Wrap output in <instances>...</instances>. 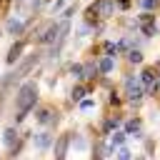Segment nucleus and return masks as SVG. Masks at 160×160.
<instances>
[{
  "label": "nucleus",
  "mask_w": 160,
  "mask_h": 160,
  "mask_svg": "<svg viewBox=\"0 0 160 160\" xmlns=\"http://www.w3.org/2000/svg\"><path fill=\"white\" fill-rule=\"evenodd\" d=\"M138 130H140V120L138 118H130L125 122V132H138Z\"/></svg>",
  "instance_id": "nucleus-16"
},
{
  "label": "nucleus",
  "mask_w": 160,
  "mask_h": 160,
  "mask_svg": "<svg viewBox=\"0 0 160 160\" xmlns=\"http://www.w3.org/2000/svg\"><path fill=\"white\" fill-rule=\"evenodd\" d=\"M92 75H95V65H85V68H82V75H80V78H92Z\"/></svg>",
  "instance_id": "nucleus-21"
},
{
  "label": "nucleus",
  "mask_w": 160,
  "mask_h": 160,
  "mask_svg": "<svg viewBox=\"0 0 160 160\" xmlns=\"http://www.w3.org/2000/svg\"><path fill=\"white\" fill-rule=\"evenodd\" d=\"M35 102H38V88H35V82L20 85V90H18V115H15V120L20 122V120L28 115V110L35 108Z\"/></svg>",
  "instance_id": "nucleus-1"
},
{
  "label": "nucleus",
  "mask_w": 160,
  "mask_h": 160,
  "mask_svg": "<svg viewBox=\"0 0 160 160\" xmlns=\"http://www.w3.org/2000/svg\"><path fill=\"white\" fill-rule=\"evenodd\" d=\"M118 145H125V130H115V132H112V138H110V152H112Z\"/></svg>",
  "instance_id": "nucleus-11"
},
{
  "label": "nucleus",
  "mask_w": 160,
  "mask_h": 160,
  "mask_svg": "<svg viewBox=\"0 0 160 160\" xmlns=\"http://www.w3.org/2000/svg\"><path fill=\"white\" fill-rule=\"evenodd\" d=\"M32 145H35L38 150H48V148L52 145V138H50V132H38V135L32 138Z\"/></svg>",
  "instance_id": "nucleus-5"
},
{
  "label": "nucleus",
  "mask_w": 160,
  "mask_h": 160,
  "mask_svg": "<svg viewBox=\"0 0 160 160\" xmlns=\"http://www.w3.org/2000/svg\"><path fill=\"white\" fill-rule=\"evenodd\" d=\"M105 50H108V55H115V52H118V42H108Z\"/></svg>",
  "instance_id": "nucleus-25"
},
{
  "label": "nucleus",
  "mask_w": 160,
  "mask_h": 160,
  "mask_svg": "<svg viewBox=\"0 0 160 160\" xmlns=\"http://www.w3.org/2000/svg\"><path fill=\"white\" fill-rule=\"evenodd\" d=\"M20 52H22V42L18 40V42H12V48L8 50V65H15L18 58H20Z\"/></svg>",
  "instance_id": "nucleus-7"
},
{
  "label": "nucleus",
  "mask_w": 160,
  "mask_h": 160,
  "mask_svg": "<svg viewBox=\"0 0 160 160\" xmlns=\"http://www.w3.org/2000/svg\"><path fill=\"white\" fill-rule=\"evenodd\" d=\"M35 62H38V58H35V55H32V58H28V60H25L18 70H12V72H8V75H5V85H10L12 80H20L22 75H28V72L35 68Z\"/></svg>",
  "instance_id": "nucleus-2"
},
{
  "label": "nucleus",
  "mask_w": 160,
  "mask_h": 160,
  "mask_svg": "<svg viewBox=\"0 0 160 160\" xmlns=\"http://www.w3.org/2000/svg\"><path fill=\"white\" fill-rule=\"evenodd\" d=\"M70 98H72L75 102H80V100L85 98V88H82V85H78V88H72V92H70Z\"/></svg>",
  "instance_id": "nucleus-17"
},
{
  "label": "nucleus",
  "mask_w": 160,
  "mask_h": 160,
  "mask_svg": "<svg viewBox=\"0 0 160 160\" xmlns=\"http://www.w3.org/2000/svg\"><path fill=\"white\" fill-rule=\"evenodd\" d=\"M92 108H95L92 100H80V110H92Z\"/></svg>",
  "instance_id": "nucleus-23"
},
{
  "label": "nucleus",
  "mask_w": 160,
  "mask_h": 160,
  "mask_svg": "<svg viewBox=\"0 0 160 160\" xmlns=\"http://www.w3.org/2000/svg\"><path fill=\"white\" fill-rule=\"evenodd\" d=\"M8 30H10L12 35H18V32H22V30H25V20H20V18H12V20L8 22Z\"/></svg>",
  "instance_id": "nucleus-13"
},
{
  "label": "nucleus",
  "mask_w": 160,
  "mask_h": 160,
  "mask_svg": "<svg viewBox=\"0 0 160 160\" xmlns=\"http://www.w3.org/2000/svg\"><path fill=\"white\" fill-rule=\"evenodd\" d=\"M140 5H142V10H155L158 0H140Z\"/></svg>",
  "instance_id": "nucleus-22"
},
{
  "label": "nucleus",
  "mask_w": 160,
  "mask_h": 160,
  "mask_svg": "<svg viewBox=\"0 0 160 160\" xmlns=\"http://www.w3.org/2000/svg\"><path fill=\"white\" fill-rule=\"evenodd\" d=\"M110 105H120V100H118V92H112V95H110Z\"/></svg>",
  "instance_id": "nucleus-26"
},
{
  "label": "nucleus",
  "mask_w": 160,
  "mask_h": 160,
  "mask_svg": "<svg viewBox=\"0 0 160 160\" xmlns=\"http://www.w3.org/2000/svg\"><path fill=\"white\" fill-rule=\"evenodd\" d=\"M125 88H128L130 102H140L142 100V82H140V78H128L125 80Z\"/></svg>",
  "instance_id": "nucleus-3"
},
{
  "label": "nucleus",
  "mask_w": 160,
  "mask_h": 160,
  "mask_svg": "<svg viewBox=\"0 0 160 160\" xmlns=\"http://www.w3.org/2000/svg\"><path fill=\"white\" fill-rule=\"evenodd\" d=\"M68 145H70L68 138H60V140H58V145H55V158H58V160H62V158L68 155Z\"/></svg>",
  "instance_id": "nucleus-12"
},
{
  "label": "nucleus",
  "mask_w": 160,
  "mask_h": 160,
  "mask_svg": "<svg viewBox=\"0 0 160 160\" xmlns=\"http://www.w3.org/2000/svg\"><path fill=\"white\" fill-rule=\"evenodd\" d=\"M32 5H35V8H40V5H45V0H35Z\"/></svg>",
  "instance_id": "nucleus-29"
},
{
  "label": "nucleus",
  "mask_w": 160,
  "mask_h": 160,
  "mask_svg": "<svg viewBox=\"0 0 160 160\" xmlns=\"http://www.w3.org/2000/svg\"><path fill=\"white\" fill-rule=\"evenodd\" d=\"M35 120H38V125H50L55 120V110L52 108H38L35 110Z\"/></svg>",
  "instance_id": "nucleus-4"
},
{
  "label": "nucleus",
  "mask_w": 160,
  "mask_h": 160,
  "mask_svg": "<svg viewBox=\"0 0 160 160\" xmlns=\"http://www.w3.org/2000/svg\"><path fill=\"white\" fill-rule=\"evenodd\" d=\"M155 80H158V78H155V70H152V68H145V70L140 72V82H142V85L152 88V85H155Z\"/></svg>",
  "instance_id": "nucleus-9"
},
{
  "label": "nucleus",
  "mask_w": 160,
  "mask_h": 160,
  "mask_svg": "<svg viewBox=\"0 0 160 160\" xmlns=\"http://www.w3.org/2000/svg\"><path fill=\"white\" fill-rule=\"evenodd\" d=\"M55 38H58V25H50V28H48V30H45L42 35H38V40H40L42 45H50V42L55 40Z\"/></svg>",
  "instance_id": "nucleus-6"
},
{
  "label": "nucleus",
  "mask_w": 160,
  "mask_h": 160,
  "mask_svg": "<svg viewBox=\"0 0 160 160\" xmlns=\"http://www.w3.org/2000/svg\"><path fill=\"white\" fill-rule=\"evenodd\" d=\"M15 140H18V130H15V128H8V130L2 132V142H5L8 148H10V145H12Z\"/></svg>",
  "instance_id": "nucleus-15"
},
{
  "label": "nucleus",
  "mask_w": 160,
  "mask_h": 160,
  "mask_svg": "<svg viewBox=\"0 0 160 160\" xmlns=\"http://www.w3.org/2000/svg\"><path fill=\"white\" fill-rule=\"evenodd\" d=\"M112 68H115V58H112V55H105V58L98 62V70H100V72H110Z\"/></svg>",
  "instance_id": "nucleus-10"
},
{
  "label": "nucleus",
  "mask_w": 160,
  "mask_h": 160,
  "mask_svg": "<svg viewBox=\"0 0 160 160\" xmlns=\"http://www.w3.org/2000/svg\"><path fill=\"white\" fill-rule=\"evenodd\" d=\"M95 5H98L100 18H110V15H112V0H98Z\"/></svg>",
  "instance_id": "nucleus-8"
},
{
  "label": "nucleus",
  "mask_w": 160,
  "mask_h": 160,
  "mask_svg": "<svg viewBox=\"0 0 160 160\" xmlns=\"http://www.w3.org/2000/svg\"><path fill=\"white\" fill-rule=\"evenodd\" d=\"M128 60H130V62H140V60H142V52H140V50H135V48H132V50H130V52H128Z\"/></svg>",
  "instance_id": "nucleus-20"
},
{
  "label": "nucleus",
  "mask_w": 160,
  "mask_h": 160,
  "mask_svg": "<svg viewBox=\"0 0 160 160\" xmlns=\"http://www.w3.org/2000/svg\"><path fill=\"white\" fill-rule=\"evenodd\" d=\"M72 148H75V150H85V148H88L85 138H82V135H75V140H72Z\"/></svg>",
  "instance_id": "nucleus-19"
},
{
  "label": "nucleus",
  "mask_w": 160,
  "mask_h": 160,
  "mask_svg": "<svg viewBox=\"0 0 160 160\" xmlns=\"http://www.w3.org/2000/svg\"><path fill=\"white\" fill-rule=\"evenodd\" d=\"M138 25H140V28H148V25H152V15H150V12H142V15L138 18Z\"/></svg>",
  "instance_id": "nucleus-18"
},
{
  "label": "nucleus",
  "mask_w": 160,
  "mask_h": 160,
  "mask_svg": "<svg viewBox=\"0 0 160 160\" xmlns=\"http://www.w3.org/2000/svg\"><path fill=\"white\" fill-rule=\"evenodd\" d=\"M65 2H68V0H58V2H55V10H60V8L65 5Z\"/></svg>",
  "instance_id": "nucleus-28"
},
{
  "label": "nucleus",
  "mask_w": 160,
  "mask_h": 160,
  "mask_svg": "<svg viewBox=\"0 0 160 160\" xmlns=\"http://www.w3.org/2000/svg\"><path fill=\"white\" fill-rule=\"evenodd\" d=\"M98 15H100V12H98V5H90V8L85 10V20H88V25H95V22H98Z\"/></svg>",
  "instance_id": "nucleus-14"
},
{
  "label": "nucleus",
  "mask_w": 160,
  "mask_h": 160,
  "mask_svg": "<svg viewBox=\"0 0 160 160\" xmlns=\"http://www.w3.org/2000/svg\"><path fill=\"white\" fill-rule=\"evenodd\" d=\"M128 5H130V0H118V8H120V10H125Z\"/></svg>",
  "instance_id": "nucleus-27"
},
{
  "label": "nucleus",
  "mask_w": 160,
  "mask_h": 160,
  "mask_svg": "<svg viewBox=\"0 0 160 160\" xmlns=\"http://www.w3.org/2000/svg\"><path fill=\"white\" fill-rule=\"evenodd\" d=\"M118 128V118H108V122H105V130H115Z\"/></svg>",
  "instance_id": "nucleus-24"
}]
</instances>
